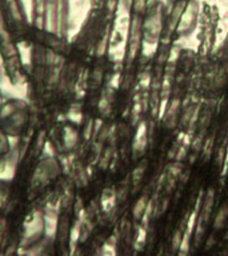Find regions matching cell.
Instances as JSON below:
<instances>
[{
	"instance_id": "obj_1",
	"label": "cell",
	"mask_w": 228,
	"mask_h": 256,
	"mask_svg": "<svg viewBox=\"0 0 228 256\" xmlns=\"http://www.w3.org/2000/svg\"><path fill=\"white\" fill-rule=\"evenodd\" d=\"M30 122V107L26 100H4L0 108V128L11 138H19L27 130Z\"/></svg>"
},
{
	"instance_id": "obj_2",
	"label": "cell",
	"mask_w": 228,
	"mask_h": 256,
	"mask_svg": "<svg viewBox=\"0 0 228 256\" xmlns=\"http://www.w3.org/2000/svg\"><path fill=\"white\" fill-rule=\"evenodd\" d=\"M60 175V164L55 158H44L36 166L32 174L31 187L34 191L39 192L48 186H51Z\"/></svg>"
},
{
	"instance_id": "obj_3",
	"label": "cell",
	"mask_w": 228,
	"mask_h": 256,
	"mask_svg": "<svg viewBox=\"0 0 228 256\" xmlns=\"http://www.w3.org/2000/svg\"><path fill=\"white\" fill-rule=\"evenodd\" d=\"M44 232V223L43 218L40 216L39 212H34L30 219L24 224L23 236H22V243L24 246H31L36 243L38 240L43 236Z\"/></svg>"
},
{
	"instance_id": "obj_4",
	"label": "cell",
	"mask_w": 228,
	"mask_h": 256,
	"mask_svg": "<svg viewBox=\"0 0 228 256\" xmlns=\"http://www.w3.org/2000/svg\"><path fill=\"white\" fill-rule=\"evenodd\" d=\"M11 150V143H10V136L0 128V156L7 155Z\"/></svg>"
},
{
	"instance_id": "obj_5",
	"label": "cell",
	"mask_w": 228,
	"mask_h": 256,
	"mask_svg": "<svg viewBox=\"0 0 228 256\" xmlns=\"http://www.w3.org/2000/svg\"><path fill=\"white\" fill-rule=\"evenodd\" d=\"M3 103H4V98H3V94H2V90H0V108H2Z\"/></svg>"
},
{
	"instance_id": "obj_6",
	"label": "cell",
	"mask_w": 228,
	"mask_h": 256,
	"mask_svg": "<svg viewBox=\"0 0 228 256\" xmlns=\"http://www.w3.org/2000/svg\"><path fill=\"white\" fill-rule=\"evenodd\" d=\"M0 210H2V200H0Z\"/></svg>"
}]
</instances>
